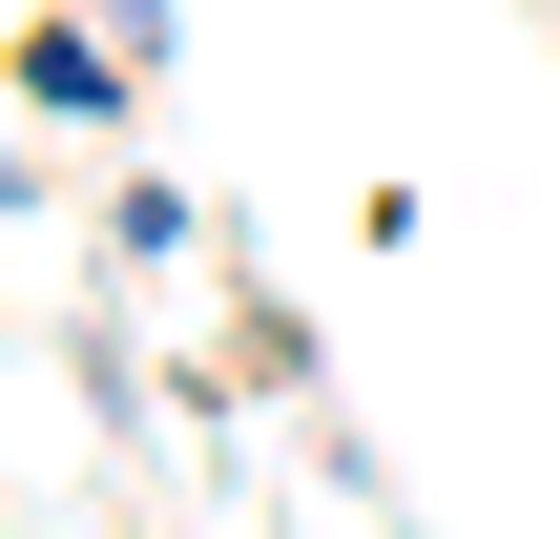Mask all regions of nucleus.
<instances>
[{"mask_svg": "<svg viewBox=\"0 0 560 539\" xmlns=\"http://www.w3.org/2000/svg\"><path fill=\"white\" fill-rule=\"evenodd\" d=\"M104 21H125V42H166V0H104Z\"/></svg>", "mask_w": 560, "mask_h": 539, "instance_id": "nucleus-2", "label": "nucleus"}, {"mask_svg": "<svg viewBox=\"0 0 560 539\" xmlns=\"http://www.w3.org/2000/svg\"><path fill=\"white\" fill-rule=\"evenodd\" d=\"M125 83H145V42H125V21H21V104H42V125H83V145H104V125H125Z\"/></svg>", "mask_w": 560, "mask_h": 539, "instance_id": "nucleus-1", "label": "nucleus"}]
</instances>
